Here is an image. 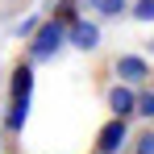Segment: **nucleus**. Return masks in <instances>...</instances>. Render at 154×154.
<instances>
[{
	"instance_id": "obj_1",
	"label": "nucleus",
	"mask_w": 154,
	"mask_h": 154,
	"mask_svg": "<svg viewBox=\"0 0 154 154\" xmlns=\"http://www.w3.org/2000/svg\"><path fill=\"white\" fill-rule=\"evenodd\" d=\"M63 46H67V21H58V17H46L42 25L29 33L25 58H29V63H46V58H54Z\"/></svg>"
},
{
	"instance_id": "obj_2",
	"label": "nucleus",
	"mask_w": 154,
	"mask_h": 154,
	"mask_svg": "<svg viewBox=\"0 0 154 154\" xmlns=\"http://www.w3.org/2000/svg\"><path fill=\"white\" fill-rule=\"evenodd\" d=\"M129 146V117H108L96 133V154H121Z\"/></svg>"
},
{
	"instance_id": "obj_3",
	"label": "nucleus",
	"mask_w": 154,
	"mask_h": 154,
	"mask_svg": "<svg viewBox=\"0 0 154 154\" xmlns=\"http://www.w3.org/2000/svg\"><path fill=\"white\" fill-rule=\"evenodd\" d=\"M112 71L121 83H133V88H142V83H150V63H146V54H117L112 58Z\"/></svg>"
},
{
	"instance_id": "obj_4",
	"label": "nucleus",
	"mask_w": 154,
	"mask_h": 154,
	"mask_svg": "<svg viewBox=\"0 0 154 154\" xmlns=\"http://www.w3.org/2000/svg\"><path fill=\"white\" fill-rule=\"evenodd\" d=\"M104 108H108V117H133L137 88H133V83H112V88L104 92Z\"/></svg>"
},
{
	"instance_id": "obj_5",
	"label": "nucleus",
	"mask_w": 154,
	"mask_h": 154,
	"mask_svg": "<svg viewBox=\"0 0 154 154\" xmlns=\"http://www.w3.org/2000/svg\"><path fill=\"white\" fill-rule=\"evenodd\" d=\"M67 46H75V50H96V46H100V25L88 21V17L67 21Z\"/></svg>"
},
{
	"instance_id": "obj_6",
	"label": "nucleus",
	"mask_w": 154,
	"mask_h": 154,
	"mask_svg": "<svg viewBox=\"0 0 154 154\" xmlns=\"http://www.w3.org/2000/svg\"><path fill=\"white\" fill-rule=\"evenodd\" d=\"M83 8H92L96 17L112 21V17H129V0H79Z\"/></svg>"
},
{
	"instance_id": "obj_7",
	"label": "nucleus",
	"mask_w": 154,
	"mask_h": 154,
	"mask_svg": "<svg viewBox=\"0 0 154 154\" xmlns=\"http://www.w3.org/2000/svg\"><path fill=\"white\" fill-rule=\"evenodd\" d=\"M129 154H154V125H146L142 133L129 137Z\"/></svg>"
},
{
	"instance_id": "obj_8",
	"label": "nucleus",
	"mask_w": 154,
	"mask_h": 154,
	"mask_svg": "<svg viewBox=\"0 0 154 154\" xmlns=\"http://www.w3.org/2000/svg\"><path fill=\"white\" fill-rule=\"evenodd\" d=\"M129 17L142 25H154V0H129Z\"/></svg>"
},
{
	"instance_id": "obj_9",
	"label": "nucleus",
	"mask_w": 154,
	"mask_h": 154,
	"mask_svg": "<svg viewBox=\"0 0 154 154\" xmlns=\"http://www.w3.org/2000/svg\"><path fill=\"white\" fill-rule=\"evenodd\" d=\"M133 117H146V121H154V92L142 83L137 88V108H133Z\"/></svg>"
},
{
	"instance_id": "obj_10",
	"label": "nucleus",
	"mask_w": 154,
	"mask_h": 154,
	"mask_svg": "<svg viewBox=\"0 0 154 154\" xmlns=\"http://www.w3.org/2000/svg\"><path fill=\"white\" fill-rule=\"evenodd\" d=\"M79 8H83L79 0H58V4H54V13H50V17H58V21H75V17H79Z\"/></svg>"
}]
</instances>
